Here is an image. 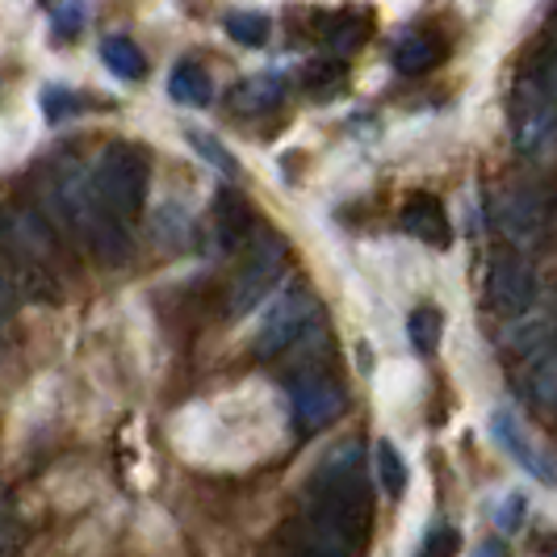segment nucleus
<instances>
[{
  "mask_svg": "<svg viewBox=\"0 0 557 557\" xmlns=\"http://www.w3.org/2000/svg\"><path fill=\"white\" fill-rule=\"evenodd\" d=\"M369 516H373V499H369V482L361 470V448L339 445L310 482L298 529L361 549Z\"/></svg>",
  "mask_w": 557,
  "mask_h": 557,
  "instance_id": "1",
  "label": "nucleus"
},
{
  "mask_svg": "<svg viewBox=\"0 0 557 557\" xmlns=\"http://www.w3.org/2000/svg\"><path fill=\"white\" fill-rule=\"evenodd\" d=\"M0 251L17 281V289L34 302L59 298V244L51 223L38 210H0Z\"/></svg>",
  "mask_w": 557,
  "mask_h": 557,
  "instance_id": "2",
  "label": "nucleus"
},
{
  "mask_svg": "<svg viewBox=\"0 0 557 557\" xmlns=\"http://www.w3.org/2000/svg\"><path fill=\"white\" fill-rule=\"evenodd\" d=\"M51 210L81 235L88 251L101 264H126L131 260V223H122L92 189L88 168H63L51 189Z\"/></svg>",
  "mask_w": 557,
  "mask_h": 557,
  "instance_id": "3",
  "label": "nucleus"
},
{
  "mask_svg": "<svg viewBox=\"0 0 557 557\" xmlns=\"http://www.w3.org/2000/svg\"><path fill=\"white\" fill-rule=\"evenodd\" d=\"M92 172V189L106 201V210H113L122 223H135L143 214V201H147V156H143L135 143H113L97 156Z\"/></svg>",
  "mask_w": 557,
  "mask_h": 557,
  "instance_id": "4",
  "label": "nucleus"
},
{
  "mask_svg": "<svg viewBox=\"0 0 557 557\" xmlns=\"http://www.w3.org/2000/svg\"><path fill=\"white\" fill-rule=\"evenodd\" d=\"M281 273H285V239L273 235V231L251 235L248 256H244L239 273L231 281V289H226V310H231L235 319H239V314H251V310L273 294V285L281 281Z\"/></svg>",
  "mask_w": 557,
  "mask_h": 557,
  "instance_id": "5",
  "label": "nucleus"
},
{
  "mask_svg": "<svg viewBox=\"0 0 557 557\" xmlns=\"http://www.w3.org/2000/svg\"><path fill=\"white\" fill-rule=\"evenodd\" d=\"M314 327H319V302L310 298L307 289H285L277 302L269 307V314L260 319L256 352H260L264 361L289 357Z\"/></svg>",
  "mask_w": 557,
  "mask_h": 557,
  "instance_id": "6",
  "label": "nucleus"
},
{
  "mask_svg": "<svg viewBox=\"0 0 557 557\" xmlns=\"http://www.w3.org/2000/svg\"><path fill=\"white\" fill-rule=\"evenodd\" d=\"M495 226L499 235L511 244L516 251H532L545 244V231H549V206H545V194L536 185H507L499 197H495Z\"/></svg>",
  "mask_w": 557,
  "mask_h": 557,
  "instance_id": "7",
  "label": "nucleus"
},
{
  "mask_svg": "<svg viewBox=\"0 0 557 557\" xmlns=\"http://www.w3.org/2000/svg\"><path fill=\"white\" fill-rule=\"evenodd\" d=\"M511 122H516V151L520 156H549L557 147V101L545 97V88L532 81L516 84V106H511Z\"/></svg>",
  "mask_w": 557,
  "mask_h": 557,
  "instance_id": "8",
  "label": "nucleus"
},
{
  "mask_svg": "<svg viewBox=\"0 0 557 557\" xmlns=\"http://www.w3.org/2000/svg\"><path fill=\"white\" fill-rule=\"evenodd\" d=\"M536 302V273H532L529 256L524 251H499L486 269V307L503 314V319H516Z\"/></svg>",
  "mask_w": 557,
  "mask_h": 557,
  "instance_id": "9",
  "label": "nucleus"
},
{
  "mask_svg": "<svg viewBox=\"0 0 557 557\" xmlns=\"http://www.w3.org/2000/svg\"><path fill=\"white\" fill-rule=\"evenodd\" d=\"M289 407H294V423L302 436H314L323 428H332L335 419L344 416V391L339 382H332L319 369H302L289 382Z\"/></svg>",
  "mask_w": 557,
  "mask_h": 557,
  "instance_id": "10",
  "label": "nucleus"
},
{
  "mask_svg": "<svg viewBox=\"0 0 557 557\" xmlns=\"http://www.w3.org/2000/svg\"><path fill=\"white\" fill-rule=\"evenodd\" d=\"M503 344H507V352L516 357V361H536V357H545V352H554L557 348V319L554 310H536L529 307L524 314H516L511 319V327L503 335Z\"/></svg>",
  "mask_w": 557,
  "mask_h": 557,
  "instance_id": "11",
  "label": "nucleus"
},
{
  "mask_svg": "<svg viewBox=\"0 0 557 557\" xmlns=\"http://www.w3.org/2000/svg\"><path fill=\"white\" fill-rule=\"evenodd\" d=\"M403 231L416 235L419 244H428V248H448L453 231H448V214L445 206H441V197L432 194L407 197V206H403Z\"/></svg>",
  "mask_w": 557,
  "mask_h": 557,
  "instance_id": "12",
  "label": "nucleus"
},
{
  "mask_svg": "<svg viewBox=\"0 0 557 557\" xmlns=\"http://www.w3.org/2000/svg\"><path fill=\"white\" fill-rule=\"evenodd\" d=\"M251 206L239 189H223L214 197V244L219 251H239L251 239Z\"/></svg>",
  "mask_w": 557,
  "mask_h": 557,
  "instance_id": "13",
  "label": "nucleus"
},
{
  "mask_svg": "<svg viewBox=\"0 0 557 557\" xmlns=\"http://www.w3.org/2000/svg\"><path fill=\"white\" fill-rule=\"evenodd\" d=\"M491 432H495V441H499V445L507 448V453H511L520 466H524V474H532L536 482H549V486H554L557 470L549 466V461H545V457H541V448L532 445L529 436L520 432V423L507 416V411H499V416L491 419Z\"/></svg>",
  "mask_w": 557,
  "mask_h": 557,
  "instance_id": "14",
  "label": "nucleus"
},
{
  "mask_svg": "<svg viewBox=\"0 0 557 557\" xmlns=\"http://www.w3.org/2000/svg\"><path fill=\"white\" fill-rule=\"evenodd\" d=\"M445 55H448V47L436 29H416V34H407V38L398 42V51H394V67H398L403 76H423V72L441 67Z\"/></svg>",
  "mask_w": 557,
  "mask_h": 557,
  "instance_id": "15",
  "label": "nucleus"
},
{
  "mask_svg": "<svg viewBox=\"0 0 557 557\" xmlns=\"http://www.w3.org/2000/svg\"><path fill=\"white\" fill-rule=\"evenodd\" d=\"M520 386H524V394H529L536 407L554 403L557 398V348L524 364V382H520Z\"/></svg>",
  "mask_w": 557,
  "mask_h": 557,
  "instance_id": "16",
  "label": "nucleus"
},
{
  "mask_svg": "<svg viewBox=\"0 0 557 557\" xmlns=\"http://www.w3.org/2000/svg\"><path fill=\"white\" fill-rule=\"evenodd\" d=\"M168 92L181 106H210V76L197 63H176V72L168 81Z\"/></svg>",
  "mask_w": 557,
  "mask_h": 557,
  "instance_id": "17",
  "label": "nucleus"
},
{
  "mask_svg": "<svg viewBox=\"0 0 557 557\" xmlns=\"http://www.w3.org/2000/svg\"><path fill=\"white\" fill-rule=\"evenodd\" d=\"M441 332H445V319L436 307H416L407 319V335H411V348L419 357H432L441 348Z\"/></svg>",
  "mask_w": 557,
  "mask_h": 557,
  "instance_id": "18",
  "label": "nucleus"
},
{
  "mask_svg": "<svg viewBox=\"0 0 557 557\" xmlns=\"http://www.w3.org/2000/svg\"><path fill=\"white\" fill-rule=\"evenodd\" d=\"M364 29H369V22L357 17V13H335V17L323 22V42L339 55H348L364 42Z\"/></svg>",
  "mask_w": 557,
  "mask_h": 557,
  "instance_id": "19",
  "label": "nucleus"
},
{
  "mask_svg": "<svg viewBox=\"0 0 557 557\" xmlns=\"http://www.w3.org/2000/svg\"><path fill=\"white\" fill-rule=\"evenodd\" d=\"M373 466H377V482H382V491L398 499L403 491H407V461H403V453L391 445V441H377L373 448Z\"/></svg>",
  "mask_w": 557,
  "mask_h": 557,
  "instance_id": "20",
  "label": "nucleus"
},
{
  "mask_svg": "<svg viewBox=\"0 0 557 557\" xmlns=\"http://www.w3.org/2000/svg\"><path fill=\"white\" fill-rule=\"evenodd\" d=\"M101 55L110 63V72H117L122 81H139L143 76V51L131 38H106L101 42Z\"/></svg>",
  "mask_w": 557,
  "mask_h": 557,
  "instance_id": "21",
  "label": "nucleus"
},
{
  "mask_svg": "<svg viewBox=\"0 0 557 557\" xmlns=\"http://www.w3.org/2000/svg\"><path fill=\"white\" fill-rule=\"evenodd\" d=\"M231 101H235V110H239V113L273 110V106L281 101V81H248V84H239V88L231 92Z\"/></svg>",
  "mask_w": 557,
  "mask_h": 557,
  "instance_id": "22",
  "label": "nucleus"
},
{
  "mask_svg": "<svg viewBox=\"0 0 557 557\" xmlns=\"http://www.w3.org/2000/svg\"><path fill=\"white\" fill-rule=\"evenodd\" d=\"M269 17L264 13H231L226 17V34L239 42V47H264L269 42Z\"/></svg>",
  "mask_w": 557,
  "mask_h": 557,
  "instance_id": "23",
  "label": "nucleus"
},
{
  "mask_svg": "<svg viewBox=\"0 0 557 557\" xmlns=\"http://www.w3.org/2000/svg\"><path fill=\"white\" fill-rule=\"evenodd\" d=\"M289 557H357V549L352 545H339L332 536H314V532L298 529Z\"/></svg>",
  "mask_w": 557,
  "mask_h": 557,
  "instance_id": "24",
  "label": "nucleus"
},
{
  "mask_svg": "<svg viewBox=\"0 0 557 557\" xmlns=\"http://www.w3.org/2000/svg\"><path fill=\"white\" fill-rule=\"evenodd\" d=\"M529 76L545 88V97H554V101H557V38H549V42L536 51Z\"/></svg>",
  "mask_w": 557,
  "mask_h": 557,
  "instance_id": "25",
  "label": "nucleus"
},
{
  "mask_svg": "<svg viewBox=\"0 0 557 557\" xmlns=\"http://www.w3.org/2000/svg\"><path fill=\"white\" fill-rule=\"evenodd\" d=\"M51 22H55L59 34H81V26L88 22V4L84 0H55Z\"/></svg>",
  "mask_w": 557,
  "mask_h": 557,
  "instance_id": "26",
  "label": "nucleus"
},
{
  "mask_svg": "<svg viewBox=\"0 0 557 557\" xmlns=\"http://www.w3.org/2000/svg\"><path fill=\"white\" fill-rule=\"evenodd\" d=\"M339 81H344V67H339V63H314L307 72L310 92H327V88H335Z\"/></svg>",
  "mask_w": 557,
  "mask_h": 557,
  "instance_id": "27",
  "label": "nucleus"
},
{
  "mask_svg": "<svg viewBox=\"0 0 557 557\" xmlns=\"http://www.w3.org/2000/svg\"><path fill=\"white\" fill-rule=\"evenodd\" d=\"M453 549H457V532L441 529L428 536V545L419 549V557H453Z\"/></svg>",
  "mask_w": 557,
  "mask_h": 557,
  "instance_id": "28",
  "label": "nucleus"
},
{
  "mask_svg": "<svg viewBox=\"0 0 557 557\" xmlns=\"http://www.w3.org/2000/svg\"><path fill=\"white\" fill-rule=\"evenodd\" d=\"M189 139L197 143V151H201V156H206V160H214V164L223 168L226 176H231V172H235V160H231V156H226V151H223V147H219V143H210V139H206V135H197V131H194V135H189Z\"/></svg>",
  "mask_w": 557,
  "mask_h": 557,
  "instance_id": "29",
  "label": "nucleus"
},
{
  "mask_svg": "<svg viewBox=\"0 0 557 557\" xmlns=\"http://www.w3.org/2000/svg\"><path fill=\"white\" fill-rule=\"evenodd\" d=\"M13 298H17V281H13V273H9V264L0 260V319L9 314Z\"/></svg>",
  "mask_w": 557,
  "mask_h": 557,
  "instance_id": "30",
  "label": "nucleus"
},
{
  "mask_svg": "<svg viewBox=\"0 0 557 557\" xmlns=\"http://www.w3.org/2000/svg\"><path fill=\"white\" fill-rule=\"evenodd\" d=\"M478 557H503V545L499 541H491V545H482V554Z\"/></svg>",
  "mask_w": 557,
  "mask_h": 557,
  "instance_id": "31",
  "label": "nucleus"
},
{
  "mask_svg": "<svg viewBox=\"0 0 557 557\" xmlns=\"http://www.w3.org/2000/svg\"><path fill=\"white\" fill-rule=\"evenodd\" d=\"M549 38H557V17H554V34H549Z\"/></svg>",
  "mask_w": 557,
  "mask_h": 557,
  "instance_id": "32",
  "label": "nucleus"
}]
</instances>
